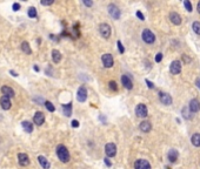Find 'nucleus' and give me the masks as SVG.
<instances>
[{
    "instance_id": "nucleus-19",
    "label": "nucleus",
    "mask_w": 200,
    "mask_h": 169,
    "mask_svg": "<svg viewBox=\"0 0 200 169\" xmlns=\"http://www.w3.org/2000/svg\"><path fill=\"white\" fill-rule=\"evenodd\" d=\"M181 115H183V117L185 119V120H191V119H193V116H194V114L190 110V108H187V107H184L183 109H181Z\"/></svg>"
},
{
    "instance_id": "nucleus-13",
    "label": "nucleus",
    "mask_w": 200,
    "mask_h": 169,
    "mask_svg": "<svg viewBox=\"0 0 200 169\" xmlns=\"http://www.w3.org/2000/svg\"><path fill=\"white\" fill-rule=\"evenodd\" d=\"M18 162H19L20 166L26 167V166L29 165V159H28V156H27L26 154L20 153V154H18Z\"/></svg>"
},
{
    "instance_id": "nucleus-5",
    "label": "nucleus",
    "mask_w": 200,
    "mask_h": 169,
    "mask_svg": "<svg viewBox=\"0 0 200 169\" xmlns=\"http://www.w3.org/2000/svg\"><path fill=\"white\" fill-rule=\"evenodd\" d=\"M77 99L79 102H85L87 99V89L85 86H80L77 92Z\"/></svg>"
},
{
    "instance_id": "nucleus-26",
    "label": "nucleus",
    "mask_w": 200,
    "mask_h": 169,
    "mask_svg": "<svg viewBox=\"0 0 200 169\" xmlns=\"http://www.w3.org/2000/svg\"><path fill=\"white\" fill-rule=\"evenodd\" d=\"M21 49H22V52L26 53V54H31V53H32V49H31L29 44H28L27 41H24V42L21 44Z\"/></svg>"
},
{
    "instance_id": "nucleus-35",
    "label": "nucleus",
    "mask_w": 200,
    "mask_h": 169,
    "mask_svg": "<svg viewBox=\"0 0 200 169\" xmlns=\"http://www.w3.org/2000/svg\"><path fill=\"white\" fill-rule=\"evenodd\" d=\"M19 9H20V5H19L18 2H14V4H13V11L17 12V11H19Z\"/></svg>"
},
{
    "instance_id": "nucleus-23",
    "label": "nucleus",
    "mask_w": 200,
    "mask_h": 169,
    "mask_svg": "<svg viewBox=\"0 0 200 169\" xmlns=\"http://www.w3.org/2000/svg\"><path fill=\"white\" fill-rule=\"evenodd\" d=\"M21 126H22V128H24V130L26 133H32L33 132V125L29 121H22Z\"/></svg>"
},
{
    "instance_id": "nucleus-2",
    "label": "nucleus",
    "mask_w": 200,
    "mask_h": 169,
    "mask_svg": "<svg viewBox=\"0 0 200 169\" xmlns=\"http://www.w3.org/2000/svg\"><path fill=\"white\" fill-rule=\"evenodd\" d=\"M141 37H142V40H144L146 44H153V42L155 41V35H154L150 29H144Z\"/></svg>"
},
{
    "instance_id": "nucleus-21",
    "label": "nucleus",
    "mask_w": 200,
    "mask_h": 169,
    "mask_svg": "<svg viewBox=\"0 0 200 169\" xmlns=\"http://www.w3.org/2000/svg\"><path fill=\"white\" fill-rule=\"evenodd\" d=\"M139 128H140L141 132L148 133V132H151V129H152V125H151V122H148V121H142V122L140 123Z\"/></svg>"
},
{
    "instance_id": "nucleus-38",
    "label": "nucleus",
    "mask_w": 200,
    "mask_h": 169,
    "mask_svg": "<svg viewBox=\"0 0 200 169\" xmlns=\"http://www.w3.org/2000/svg\"><path fill=\"white\" fill-rule=\"evenodd\" d=\"M53 4V0H51V1H45V0H42L41 1V5H44V6H48V5H52Z\"/></svg>"
},
{
    "instance_id": "nucleus-17",
    "label": "nucleus",
    "mask_w": 200,
    "mask_h": 169,
    "mask_svg": "<svg viewBox=\"0 0 200 169\" xmlns=\"http://www.w3.org/2000/svg\"><path fill=\"white\" fill-rule=\"evenodd\" d=\"M170 19H171L172 24H174V25H180L181 24V16L177 12H171L170 13Z\"/></svg>"
},
{
    "instance_id": "nucleus-20",
    "label": "nucleus",
    "mask_w": 200,
    "mask_h": 169,
    "mask_svg": "<svg viewBox=\"0 0 200 169\" xmlns=\"http://www.w3.org/2000/svg\"><path fill=\"white\" fill-rule=\"evenodd\" d=\"M38 162L40 163V166L44 169H50V167H51V163L48 162V160L45 156H42V155L38 156Z\"/></svg>"
},
{
    "instance_id": "nucleus-27",
    "label": "nucleus",
    "mask_w": 200,
    "mask_h": 169,
    "mask_svg": "<svg viewBox=\"0 0 200 169\" xmlns=\"http://www.w3.org/2000/svg\"><path fill=\"white\" fill-rule=\"evenodd\" d=\"M63 109H64V114H65L66 116H71V115H72V105H71V103H68L67 106L65 105V106L63 107Z\"/></svg>"
},
{
    "instance_id": "nucleus-8",
    "label": "nucleus",
    "mask_w": 200,
    "mask_h": 169,
    "mask_svg": "<svg viewBox=\"0 0 200 169\" xmlns=\"http://www.w3.org/2000/svg\"><path fill=\"white\" fill-rule=\"evenodd\" d=\"M105 153L108 158H114L117 155V146L114 143H107L105 147Z\"/></svg>"
},
{
    "instance_id": "nucleus-24",
    "label": "nucleus",
    "mask_w": 200,
    "mask_h": 169,
    "mask_svg": "<svg viewBox=\"0 0 200 169\" xmlns=\"http://www.w3.org/2000/svg\"><path fill=\"white\" fill-rule=\"evenodd\" d=\"M52 59H53V61H54L55 64L60 62V60H61V53H60L58 49H53V51H52Z\"/></svg>"
},
{
    "instance_id": "nucleus-29",
    "label": "nucleus",
    "mask_w": 200,
    "mask_h": 169,
    "mask_svg": "<svg viewBox=\"0 0 200 169\" xmlns=\"http://www.w3.org/2000/svg\"><path fill=\"white\" fill-rule=\"evenodd\" d=\"M27 13H28L29 18H37V9H35V7H29Z\"/></svg>"
},
{
    "instance_id": "nucleus-31",
    "label": "nucleus",
    "mask_w": 200,
    "mask_h": 169,
    "mask_svg": "<svg viewBox=\"0 0 200 169\" xmlns=\"http://www.w3.org/2000/svg\"><path fill=\"white\" fill-rule=\"evenodd\" d=\"M184 6L186 7V9H187L188 12H192V11H193V7H192V5H191V2H190L188 0H185V1H184Z\"/></svg>"
},
{
    "instance_id": "nucleus-4",
    "label": "nucleus",
    "mask_w": 200,
    "mask_h": 169,
    "mask_svg": "<svg viewBox=\"0 0 200 169\" xmlns=\"http://www.w3.org/2000/svg\"><path fill=\"white\" fill-rule=\"evenodd\" d=\"M108 13H109V15H111L113 19H115V20H118V19L120 18V9H119L118 6H115L114 4H109V5H108Z\"/></svg>"
},
{
    "instance_id": "nucleus-3",
    "label": "nucleus",
    "mask_w": 200,
    "mask_h": 169,
    "mask_svg": "<svg viewBox=\"0 0 200 169\" xmlns=\"http://www.w3.org/2000/svg\"><path fill=\"white\" fill-rule=\"evenodd\" d=\"M99 32L102 38L108 39V38L111 37V27H109V25H108V24H105V22L101 24L99 26Z\"/></svg>"
},
{
    "instance_id": "nucleus-42",
    "label": "nucleus",
    "mask_w": 200,
    "mask_h": 169,
    "mask_svg": "<svg viewBox=\"0 0 200 169\" xmlns=\"http://www.w3.org/2000/svg\"><path fill=\"white\" fill-rule=\"evenodd\" d=\"M105 163H106V166H107V167H111V166H112V163H111V161H109V160H108L107 158L105 159Z\"/></svg>"
},
{
    "instance_id": "nucleus-45",
    "label": "nucleus",
    "mask_w": 200,
    "mask_h": 169,
    "mask_svg": "<svg viewBox=\"0 0 200 169\" xmlns=\"http://www.w3.org/2000/svg\"><path fill=\"white\" fill-rule=\"evenodd\" d=\"M197 9H198V13L200 14V1L198 2V6H197Z\"/></svg>"
},
{
    "instance_id": "nucleus-41",
    "label": "nucleus",
    "mask_w": 200,
    "mask_h": 169,
    "mask_svg": "<svg viewBox=\"0 0 200 169\" xmlns=\"http://www.w3.org/2000/svg\"><path fill=\"white\" fill-rule=\"evenodd\" d=\"M146 84H147V86H148V88H154V84H152L150 80H147V79H146Z\"/></svg>"
},
{
    "instance_id": "nucleus-16",
    "label": "nucleus",
    "mask_w": 200,
    "mask_h": 169,
    "mask_svg": "<svg viewBox=\"0 0 200 169\" xmlns=\"http://www.w3.org/2000/svg\"><path fill=\"white\" fill-rule=\"evenodd\" d=\"M121 84L122 86L126 88V89H132L133 88V84H132V80L128 75H122L121 77Z\"/></svg>"
},
{
    "instance_id": "nucleus-44",
    "label": "nucleus",
    "mask_w": 200,
    "mask_h": 169,
    "mask_svg": "<svg viewBox=\"0 0 200 169\" xmlns=\"http://www.w3.org/2000/svg\"><path fill=\"white\" fill-rule=\"evenodd\" d=\"M196 84H197V87L200 89V79H197V81H196Z\"/></svg>"
},
{
    "instance_id": "nucleus-11",
    "label": "nucleus",
    "mask_w": 200,
    "mask_h": 169,
    "mask_svg": "<svg viewBox=\"0 0 200 169\" xmlns=\"http://www.w3.org/2000/svg\"><path fill=\"white\" fill-rule=\"evenodd\" d=\"M159 99H160L161 103H164V105H166V106L172 105V97H171V95L167 94V93L160 92V93H159Z\"/></svg>"
},
{
    "instance_id": "nucleus-15",
    "label": "nucleus",
    "mask_w": 200,
    "mask_h": 169,
    "mask_svg": "<svg viewBox=\"0 0 200 169\" xmlns=\"http://www.w3.org/2000/svg\"><path fill=\"white\" fill-rule=\"evenodd\" d=\"M0 106H1V108L2 109H5V110H8L9 108H11V100H9V97H7V96H1V99H0Z\"/></svg>"
},
{
    "instance_id": "nucleus-14",
    "label": "nucleus",
    "mask_w": 200,
    "mask_h": 169,
    "mask_svg": "<svg viewBox=\"0 0 200 169\" xmlns=\"http://www.w3.org/2000/svg\"><path fill=\"white\" fill-rule=\"evenodd\" d=\"M33 121H34V123H35V125L41 126V125L45 122V115H44V113H41V112H37V113H35V115H34V117H33Z\"/></svg>"
},
{
    "instance_id": "nucleus-36",
    "label": "nucleus",
    "mask_w": 200,
    "mask_h": 169,
    "mask_svg": "<svg viewBox=\"0 0 200 169\" xmlns=\"http://www.w3.org/2000/svg\"><path fill=\"white\" fill-rule=\"evenodd\" d=\"M137 16H138L140 20H145V16H144V14H142L140 11H138V12H137Z\"/></svg>"
},
{
    "instance_id": "nucleus-18",
    "label": "nucleus",
    "mask_w": 200,
    "mask_h": 169,
    "mask_svg": "<svg viewBox=\"0 0 200 169\" xmlns=\"http://www.w3.org/2000/svg\"><path fill=\"white\" fill-rule=\"evenodd\" d=\"M178 152L176 150V149H171L170 152H168V154H167V159H168V161L171 162V163H176V161L178 160Z\"/></svg>"
},
{
    "instance_id": "nucleus-43",
    "label": "nucleus",
    "mask_w": 200,
    "mask_h": 169,
    "mask_svg": "<svg viewBox=\"0 0 200 169\" xmlns=\"http://www.w3.org/2000/svg\"><path fill=\"white\" fill-rule=\"evenodd\" d=\"M9 74H12L13 77H18V74H17V73H15L14 71H9Z\"/></svg>"
},
{
    "instance_id": "nucleus-25",
    "label": "nucleus",
    "mask_w": 200,
    "mask_h": 169,
    "mask_svg": "<svg viewBox=\"0 0 200 169\" xmlns=\"http://www.w3.org/2000/svg\"><path fill=\"white\" fill-rule=\"evenodd\" d=\"M191 141H192V145H193L194 147H200V134L199 133L193 134Z\"/></svg>"
},
{
    "instance_id": "nucleus-37",
    "label": "nucleus",
    "mask_w": 200,
    "mask_h": 169,
    "mask_svg": "<svg viewBox=\"0 0 200 169\" xmlns=\"http://www.w3.org/2000/svg\"><path fill=\"white\" fill-rule=\"evenodd\" d=\"M79 125H80V123H79V121H78V120H73V121H72V127L78 128V127H79Z\"/></svg>"
},
{
    "instance_id": "nucleus-28",
    "label": "nucleus",
    "mask_w": 200,
    "mask_h": 169,
    "mask_svg": "<svg viewBox=\"0 0 200 169\" xmlns=\"http://www.w3.org/2000/svg\"><path fill=\"white\" fill-rule=\"evenodd\" d=\"M192 28H193V31H194L198 35H200V22L199 21H194L193 25H192Z\"/></svg>"
},
{
    "instance_id": "nucleus-12",
    "label": "nucleus",
    "mask_w": 200,
    "mask_h": 169,
    "mask_svg": "<svg viewBox=\"0 0 200 169\" xmlns=\"http://www.w3.org/2000/svg\"><path fill=\"white\" fill-rule=\"evenodd\" d=\"M190 110L194 114V113H198L200 110V102L199 100H197V99H192L191 101H190Z\"/></svg>"
},
{
    "instance_id": "nucleus-40",
    "label": "nucleus",
    "mask_w": 200,
    "mask_h": 169,
    "mask_svg": "<svg viewBox=\"0 0 200 169\" xmlns=\"http://www.w3.org/2000/svg\"><path fill=\"white\" fill-rule=\"evenodd\" d=\"M84 5L90 7V6H92V5H93V2H92V1H90V0H85V1H84Z\"/></svg>"
},
{
    "instance_id": "nucleus-9",
    "label": "nucleus",
    "mask_w": 200,
    "mask_h": 169,
    "mask_svg": "<svg viewBox=\"0 0 200 169\" xmlns=\"http://www.w3.org/2000/svg\"><path fill=\"white\" fill-rule=\"evenodd\" d=\"M101 61H102V64H104V66L106 67V68H111L112 66H113V62H114V60H113V57L111 55V54H104L102 57H101Z\"/></svg>"
},
{
    "instance_id": "nucleus-22",
    "label": "nucleus",
    "mask_w": 200,
    "mask_h": 169,
    "mask_svg": "<svg viewBox=\"0 0 200 169\" xmlns=\"http://www.w3.org/2000/svg\"><path fill=\"white\" fill-rule=\"evenodd\" d=\"M1 92H2L4 96H7V97H13L14 96V90L11 87L4 86V87H1Z\"/></svg>"
},
{
    "instance_id": "nucleus-7",
    "label": "nucleus",
    "mask_w": 200,
    "mask_h": 169,
    "mask_svg": "<svg viewBox=\"0 0 200 169\" xmlns=\"http://www.w3.org/2000/svg\"><path fill=\"white\" fill-rule=\"evenodd\" d=\"M170 72H171L172 74H174V75L179 74V73L181 72V62H180L179 60L172 61V64H171V66H170Z\"/></svg>"
},
{
    "instance_id": "nucleus-30",
    "label": "nucleus",
    "mask_w": 200,
    "mask_h": 169,
    "mask_svg": "<svg viewBox=\"0 0 200 169\" xmlns=\"http://www.w3.org/2000/svg\"><path fill=\"white\" fill-rule=\"evenodd\" d=\"M45 107H46L50 112H54V110H55V107H54V106H53V103H52V102H50V101H46V102H45Z\"/></svg>"
},
{
    "instance_id": "nucleus-33",
    "label": "nucleus",
    "mask_w": 200,
    "mask_h": 169,
    "mask_svg": "<svg viewBox=\"0 0 200 169\" xmlns=\"http://www.w3.org/2000/svg\"><path fill=\"white\" fill-rule=\"evenodd\" d=\"M118 48H119V52L122 54L124 52H125V48H124V46H122V44H121V41H118Z\"/></svg>"
},
{
    "instance_id": "nucleus-32",
    "label": "nucleus",
    "mask_w": 200,
    "mask_h": 169,
    "mask_svg": "<svg viewBox=\"0 0 200 169\" xmlns=\"http://www.w3.org/2000/svg\"><path fill=\"white\" fill-rule=\"evenodd\" d=\"M109 88L112 89V90H118V86H117V82L115 81H109Z\"/></svg>"
},
{
    "instance_id": "nucleus-46",
    "label": "nucleus",
    "mask_w": 200,
    "mask_h": 169,
    "mask_svg": "<svg viewBox=\"0 0 200 169\" xmlns=\"http://www.w3.org/2000/svg\"><path fill=\"white\" fill-rule=\"evenodd\" d=\"M34 71H35V72H39V71H40V68H39L38 66H34Z\"/></svg>"
},
{
    "instance_id": "nucleus-6",
    "label": "nucleus",
    "mask_w": 200,
    "mask_h": 169,
    "mask_svg": "<svg viewBox=\"0 0 200 169\" xmlns=\"http://www.w3.org/2000/svg\"><path fill=\"white\" fill-rule=\"evenodd\" d=\"M135 114L138 117H146L147 114H148V110H147V107L144 105V103H140L135 107Z\"/></svg>"
},
{
    "instance_id": "nucleus-1",
    "label": "nucleus",
    "mask_w": 200,
    "mask_h": 169,
    "mask_svg": "<svg viewBox=\"0 0 200 169\" xmlns=\"http://www.w3.org/2000/svg\"><path fill=\"white\" fill-rule=\"evenodd\" d=\"M57 155L59 158V160L64 163L68 162L70 161V153H68V149L64 146V145H59L57 147Z\"/></svg>"
},
{
    "instance_id": "nucleus-34",
    "label": "nucleus",
    "mask_w": 200,
    "mask_h": 169,
    "mask_svg": "<svg viewBox=\"0 0 200 169\" xmlns=\"http://www.w3.org/2000/svg\"><path fill=\"white\" fill-rule=\"evenodd\" d=\"M161 60H163V54H161V53H158V54L155 55V61H157V62H160Z\"/></svg>"
},
{
    "instance_id": "nucleus-39",
    "label": "nucleus",
    "mask_w": 200,
    "mask_h": 169,
    "mask_svg": "<svg viewBox=\"0 0 200 169\" xmlns=\"http://www.w3.org/2000/svg\"><path fill=\"white\" fill-rule=\"evenodd\" d=\"M183 61H184V62H186V64H188V62H191V59H190V58H187V55H185V54H184V55H183Z\"/></svg>"
},
{
    "instance_id": "nucleus-10",
    "label": "nucleus",
    "mask_w": 200,
    "mask_h": 169,
    "mask_svg": "<svg viewBox=\"0 0 200 169\" xmlns=\"http://www.w3.org/2000/svg\"><path fill=\"white\" fill-rule=\"evenodd\" d=\"M134 168L135 169H151V165L147 160H144V159H140V160H137L134 162Z\"/></svg>"
}]
</instances>
